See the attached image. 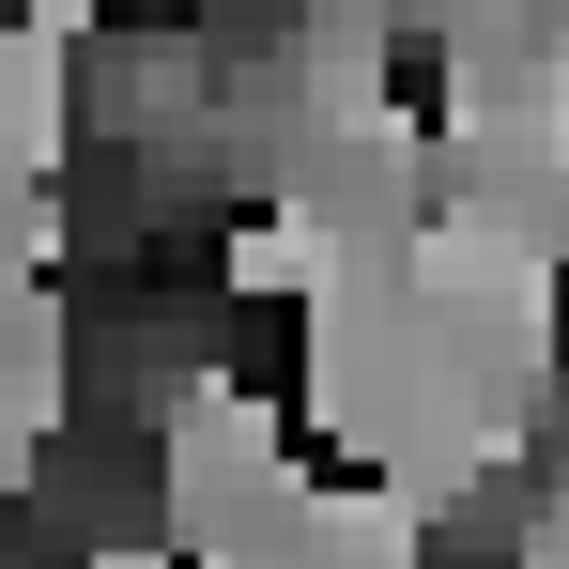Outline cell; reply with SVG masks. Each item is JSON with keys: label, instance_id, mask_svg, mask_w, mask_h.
Wrapping results in <instances>:
<instances>
[{"label": "cell", "instance_id": "6da1fadb", "mask_svg": "<svg viewBox=\"0 0 569 569\" xmlns=\"http://www.w3.org/2000/svg\"><path fill=\"white\" fill-rule=\"evenodd\" d=\"M93 139V62L47 16H0V186H62Z\"/></svg>", "mask_w": 569, "mask_h": 569}]
</instances>
